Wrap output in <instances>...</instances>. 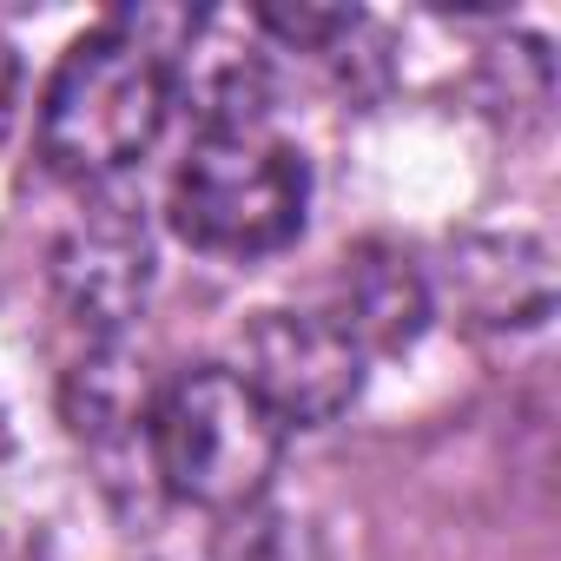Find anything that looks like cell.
<instances>
[{
    "mask_svg": "<svg viewBox=\"0 0 561 561\" xmlns=\"http://www.w3.org/2000/svg\"><path fill=\"white\" fill-rule=\"evenodd\" d=\"M364 357L370 351H403L423 337L430 324V285H423V271L390 251V244H364L344 257V311L331 318Z\"/></svg>",
    "mask_w": 561,
    "mask_h": 561,
    "instance_id": "8992f818",
    "label": "cell"
},
{
    "mask_svg": "<svg viewBox=\"0 0 561 561\" xmlns=\"http://www.w3.org/2000/svg\"><path fill=\"white\" fill-rule=\"evenodd\" d=\"M146 443L165 495L211 515L257 508L285 462V423L231 377V364H205L165 383L146 416Z\"/></svg>",
    "mask_w": 561,
    "mask_h": 561,
    "instance_id": "3957f363",
    "label": "cell"
},
{
    "mask_svg": "<svg viewBox=\"0 0 561 561\" xmlns=\"http://www.w3.org/2000/svg\"><path fill=\"white\" fill-rule=\"evenodd\" d=\"M257 27L291 47H331L337 34L357 27V14L351 8H257Z\"/></svg>",
    "mask_w": 561,
    "mask_h": 561,
    "instance_id": "ba28073f",
    "label": "cell"
},
{
    "mask_svg": "<svg viewBox=\"0 0 561 561\" xmlns=\"http://www.w3.org/2000/svg\"><path fill=\"white\" fill-rule=\"evenodd\" d=\"M146 277H152L146 225H133L126 205H87V218L60 238V257H54L60 305L73 324L100 337H113L146 305Z\"/></svg>",
    "mask_w": 561,
    "mask_h": 561,
    "instance_id": "5b68a950",
    "label": "cell"
},
{
    "mask_svg": "<svg viewBox=\"0 0 561 561\" xmlns=\"http://www.w3.org/2000/svg\"><path fill=\"white\" fill-rule=\"evenodd\" d=\"M231 377L285 430H324L357 403L364 351L318 311H257L238 331Z\"/></svg>",
    "mask_w": 561,
    "mask_h": 561,
    "instance_id": "277c9868",
    "label": "cell"
},
{
    "mask_svg": "<svg viewBox=\"0 0 561 561\" xmlns=\"http://www.w3.org/2000/svg\"><path fill=\"white\" fill-rule=\"evenodd\" d=\"M311 172L257 119H205L172 172V231L205 257H271L305 231Z\"/></svg>",
    "mask_w": 561,
    "mask_h": 561,
    "instance_id": "7a4b0ae2",
    "label": "cell"
},
{
    "mask_svg": "<svg viewBox=\"0 0 561 561\" xmlns=\"http://www.w3.org/2000/svg\"><path fill=\"white\" fill-rule=\"evenodd\" d=\"M179 73L172 54L159 41H146V27L133 21H106L93 34H80L41 100V152L60 179L100 185L133 172L152 139L165 133Z\"/></svg>",
    "mask_w": 561,
    "mask_h": 561,
    "instance_id": "6da1fadb",
    "label": "cell"
},
{
    "mask_svg": "<svg viewBox=\"0 0 561 561\" xmlns=\"http://www.w3.org/2000/svg\"><path fill=\"white\" fill-rule=\"evenodd\" d=\"M146 416H152V403H146V383H139V370L126 357L93 351L87 364L67 370V423H73V436H93V443L126 436L133 423L146 430Z\"/></svg>",
    "mask_w": 561,
    "mask_h": 561,
    "instance_id": "52a82bcc",
    "label": "cell"
},
{
    "mask_svg": "<svg viewBox=\"0 0 561 561\" xmlns=\"http://www.w3.org/2000/svg\"><path fill=\"white\" fill-rule=\"evenodd\" d=\"M14 119H21V60H14L8 41H0V139L14 133Z\"/></svg>",
    "mask_w": 561,
    "mask_h": 561,
    "instance_id": "9c48e42d",
    "label": "cell"
}]
</instances>
